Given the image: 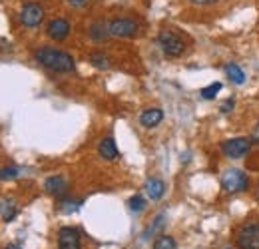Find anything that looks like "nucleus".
<instances>
[{
	"mask_svg": "<svg viewBox=\"0 0 259 249\" xmlns=\"http://www.w3.org/2000/svg\"><path fill=\"white\" fill-rule=\"evenodd\" d=\"M158 44H160L162 52L167 56V58H178V56H182L184 50H186L184 40L171 30L160 32V34H158Z\"/></svg>",
	"mask_w": 259,
	"mask_h": 249,
	"instance_id": "2",
	"label": "nucleus"
},
{
	"mask_svg": "<svg viewBox=\"0 0 259 249\" xmlns=\"http://www.w3.org/2000/svg\"><path fill=\"white\" fill-rule=\"evenodd\" d=\"M4 249H22V247H20V245H16V243H8Z\"/></svg>",
	"mask_w": 259,
	"mask_h": 249,
	"instance_id": "27",
	"label": "nucleus"
},
{
	"mask_svg": "<svg viewBox=\"0 0 259 249\" xmlns=\"http://www.w3.org/2000/svg\"><path fill=\"white\" fill-rule=\"evenodd\" d=\"M108 28H110V34L116 38H134L140 30L138 22L132 18H116V20L108 22Z\"/></svg>",
	"mask_w": 259,
	"mask_h": 249,
	"instance_id": "6",
	"label": "nucleus"
},
{
	"mask_svg": "<svg viewBox=\"0 0 259 249\" xmlns=\"http://www.w3.org/2000/svg\"><path fill=\"white\" fill-rule=\"evenodd\" d=\"M251 146L253 144L249 138H233V140H226L222 144V152L229 159H239V157H245L251 152Z\"/></svg>",
	"mask_w": 259,
	"mask_h": 249,
	"instance_id": "4",
	"label": "nucleus"
},
{
	"mask_svg": "<svg viewBox=\"0 0 259 249\" xmlns=\"http://www.w3.org/2000/svg\"><path fill=\"white\" fill-rule=\"evenodd\" d=\"M233 106H235V100H233V98H229L227 102L222 104V112H224V114H229V112L233 110Z\"/></svg>",
	"mask_w": 259,
	"mask_h": 249,
	"instance_id": "24",
	"label": "nucleus"
},
{
	"mask_svg": "<svg viewBox=\"0 0 259 249\" xmlns=\"http://www.w3.org/2000/svg\"><path fill=\"white\" fill-rule=\"evenodd\" d=\"M237 247L259 249V223H247L237 231Z\"/></svg>",
	"mask_w": 259,
	"mask_h": 249,
	"instance_id": "5",
	"label": "nucleus"
},
{
	"mask_svg": "<svg viewBox=\"0 0 259 249\" xmlns=\"http://www.w3.org/2000/svg\"><path fill=\"white\" fill-rule=\"evenodd\" d=\"M0 214H2V219H4V221L14 219V216H16V208H14V203H12L10 199L0 201Z\"/></svg>",
	"mask_w": 259,
	"mask_h": 249,
	"instance_id": "17",
	"label": "nucleus"
},
{
	"mask_svg": "<svg viewBox=\"0 0 259 249\" xmlns=\"http://www.w3.org/2000/svg\"><path fill=\"white\" fill-rule=\"evenodd\" d=\"M163 120V112L160 108H148L140 116V124L144 128H156Z\"/></svg>",
	"mask_w": 259,
	"mask_h": 249,
	"instance_id": "11",
	"label": "nucleus"
},
{
	"mask_svg": "<svg viewBox=\"0 0 259 249\" xmlns=\"http://www.w3.org/2000/svg\"><path fill=\"white\" fill-rule=\"evenodd\" d=\"M130 210L132 212H144L146 210V199L142 197V195H134V197H130Z\"/></svg>",
	"mask_w": 259,
	"mask_h": 249,
	"instance_id": "20",
	"label": "nucleus"
},
{
	"mask_svg": "<svg viewBox=\"0 0 259 249\" xmlns=\"http://www.w3.org/2000/svg\"><path fill=\"white\" fill-rule=\"evenodd\" d=\"M110 36H112V34H110V28H108L106 22H94V24L90 26V38H92L94 42H106Z\"/></svg>",
	"mask_w": 259,
	"mask_h": 249,
	"instance_id": "14",
	"label": "nucleus"
},
{
	"mask_svg": "<svg viewBox=\"0 0 259 249\" xmlns=\"http://www.w3.org/2000/svg\"><path fill=\"white\" fill-rule=\"evenodd\" d=\"M251 144H255V146H259V126H255L253 128V132H251Z\"/></svg>",
	"mask_w": 259,
	"mask_h": 249,
	"instance_id": "25",
	"label": "nucleus"
},
{
	"mask_svg": "<svg viewBox=\"0 0 259 249\" xmlns=\"http://www.w3.org/2000/svg\"><path fill=\"white\" fill-rule=\"evenodd\" d=\"M42 20H44V8L40 6V4H26L24 8H22V12H20V22L26 26V28H36V26H40L42 24Z\"/></svg>",
	"mask_w": 259,
	"mask_h": 249,
	"instance_id": "7",
	"label": "nucleus"
},
{
	"mask_svg": "<svg viewBox=\"0 0 259 249\" xmlns=\"http://www.w3.org/2000/svg\"><path fill=\"white\" fill-rule=\"evenodd\" d=\"M46 34H48V38H52V40H56V42L66 40L68 34H70V24H68V20H64V18L52 20V22L48 24V28H46Z\"/></svg>",
	"mask_w": 259,
	"mask_h": 249,
	"instance_id": "9",
	"label": "nucleus"
},
{
	"mask_svg": "<svg viewBox=\"0 0 259 249\" xmlns=\"http://www.w3.org/2000/svg\"><path fill=\"white\" fill-rule=\"evenodd\" d=\"M192 4H197V6H209V4H215L220 0H190Z\"/></svg>",
	"mask_w": 259,
	"mask_h": 249,
	"instance_id": "26",
	"label": "nucleus"
},
{
	"mask_svg": "<svg viewBox=\"0 0 259 249\" xmlns=\"http://www.w3.org/2000/svg\"><path fill=\"white\" fill-rule=\"evenodd\" d=\"M18 174H20V170H16V168H2V170H0V182L16 180Z\"/></svg>",
	"mask_w": 259,
	"mask_h": 249,
	"instance_id": "21",
	"label": "nucleus"
},
{
	"mask_svg": "<svg viewBox=\"0 0 259 249\" xmlns=\"http://www.w3.org/2000/svg\"><path fill=\"white\" fill-rule=\"evenodd\" d=\"M98 152H100V156L104 157V159L112 161V159L118 157V146H116V142L112 138H104L100 142V146H98Z\"/></svg>",
	"mask_w": 259,
	"mask_h": 249,
	"instance_id": "13",
	"label": "nucleus"
},
{
	"mask_svg": "<svg viewBox=\"0 0 259 249\" xmlns=\"http://www.w3.org/2000/svg\"><path fill=\"white\" fill-rule=\"evenodd\" d=\"M90 62L94 64L98 70H108V68L112 66V60H110V56H106L104 52H94V54L90 56Z\"/></svg>",
	"mask_w": 259,
	"mask_h": 249,
	"instance_id": "16",
	"label": "nucleus"
},
{
	"mask_svg": "<svg viewBox=\"0 0 259 249\" xmlns=\"http://www.w3.org/2000/svg\"><path fill=\"white\" fill-rule=\"evenodd\" d=\"M220 92H222V82H213V84H209L207 88H203L199 94H201L203 100H213Z\"/></svg>",
	"mask_w": 259,
	"mask_h": 249,
	"instance_id": "18",
	"label": "nucleus"
},
{
	"mask_svg": "<svg viewBox=\"0 0 259 249\" xmlns=\"http://www.w3.org/2000/svg\"><path fill=\"white\" fill-rule=\"evenodd\" d=\"M80 203L82 201H74V199H64V201H60V210L64 212V214H72V212H76L78 208H80Z\"/></svg>",
	"mask_w": 259,
	"mask_h": 249,
	"instance_id": "22",
	"label": "nucleus"
},
{
	"mask_svg": "<svg viewBox=\"0 0 259 249\" xmlns=\"http://www.w3.org/2000/svg\"><path fill=\"white\" fill-rule=\"evenodd\" d=\"M163 221H165V216H158V218H156V221H154V225H152V227H150V229L146 231V237H150V235H154V233H158V231L162 229L163 225H165Z\"/></svg>",
	"mask_w": 259,
	"mask_h": 249,
	"instance_id": "23",
	"label": "nucleus"
},
{
	"mask_svg": "<svg viewBox=\"0 0 259 249\" xmlns=\"http://www.w3.org/2000/svg\"><path fill=\"white\" fill-rule=\"evenodd\" d=\"M70 2H72L74 6H82V4H84V0H70Z\"/></svg>",
	"mask_w": 259,
	"mask_h": 249,
	"instance_id": "28",
	"label": "nucleus"
},
{
	"mask_svg": "<svg viewBox=\"0 0 259 249\" xmlns=\"http://www.w3.org/2000/svg\"><path fill=\"white\" fill-rule=\"evenodd\" d=\"M58 249H82L78 229H74V227H62L58 231Z\"/></svg>",
	"mask_w": 259,
	"mask_h": 249,
	"instance_id": "8",
	"label": "nucleus"
},
{
	"mask_svg": "<svg viewBox=\"0 0 259 249\" xmlns=\"http://www.w3.org/2000/svg\"><path fill=\"white\" fill-rule=\"evenodd\" d=\"M144 191H146V195H148L150 199L158 201V199H162V197H163L165 186H163L162 180H158V178H152V180H148V182H146V187H144Z\"/></svg>",
	"mask_w": 259,
	"mask_h": 249,
	"instance_id": "12",
	"label": "nucleus"
},
{
	"mask_svg": "<svg viewBox=\"0 0 259 249\" xmlns=\"http://www.w3.org/2000/svg\"><path fill=\"white\" fill-rule=\"evenodd\" d=\"M34 58L38 60V64H42L44 68L52 70V72H58V74H66V72H72L74 70V58L62 52V50H56V48H50V46H42L36 50Z\"/></svg>",
	"mask_w": 259,
	"mask_h": 249,
	"instance_id": "1",
	"label": "nucleus"
},
{
	"mask_svg": "<svg viewBox=\"0 0 259 249\" xmlns=\"http://www.w3.org/2000/svg\"><path fill=\"white\" fill-rule=\"evenodd\" d=\"M154 249H176V239L169 235H160L154 241Z\"/></svg>",
	"mask_w": 259,
	"mask_h": 249,
	"instance_id": "19",
	"label": "nucleus"
},
{
	"mask_svg": "<svg viewBox=\"0 0 259 249\" xmlns=\"http://www.w3.org/2000/svg\"><path fill=\"white\" fill-rule=\"evenodd\" d=\"M44 189L50 195H64L68 191V180L64 176H52V178H48L44 182Z\"/></svg>",
	"mask_w": 259,
	"mask_h": 249,
	"instance_id": "10",
	"label": "nucleus"
},
{
	"mask_svg": "<svg viewBox=\"0 0 259 249\" xmlns=\"http://www.w3.org/2000/svg\"><path fill=\"white\" fill-rule=\"evenodd\" d=\"M222 186L227 193H241L249 187V178L241 170H227L222 178Z\"/></svg>",
	"mask_w": 259,
	"mask_h": 249,
	"instance_id": "3",
	"label": "nucleus"
},
{
	"mask_svg": "<svg viewBox=\"0 0 259 249\" xmlns=\"http://www.w3.org/2000/svg\"><path fill=\"white\" fill-rule=\"evenodd\" d=\"M226 74H227V78H229L231 82H235L237 86H241V84L245 82V74H243V70H241L237 64H227Z\"/></svg>",
	"mask_w": 259,
	"mask_h": 249,
	"instance_id": "15",
	"label": "nucleus"
}]
</instances>
